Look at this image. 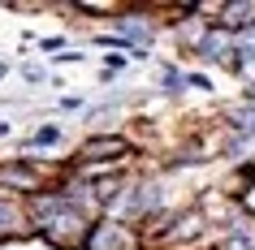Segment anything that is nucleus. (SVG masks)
<instances>
[{"label":"nucleus","mask_w":255,"mask_h":250,"mask_svg":"<svg viewBox=\"0 0 255 250\" xmlns=\"http://www.w3.org/2000/svg\"><path fill=\"white\" fill-rule=\"evenodd\" d=\"M30 207L39 216V233L48 237L52 246H61V250L87 246V237H91L95 224H87V216L69 203V194H35Z\"/></svg>","instance_id":"nucleus-1"},{"label":"nucleus","mask_w":255,"mask_h":250,"mask_svg":"<svg viewBox=\"0 0 255 250\" xmlns=\"http://www.w3.org/2000/svg\"><path fill=\"white\" fill-rule=\"evenodd\" d=\"M134 246H138V237L121 220H100L87 237V250H134Z\"/></svg>","instance_id":"nucleus-2"},{"label":"nucleus","mask_w":255,"mask_h":250,"mask_svg":"<svg viewBox=\"0 0 255 250\" xmlns=\"http://www.w3.org/2000/svg\"><path fill=\"white\" fill-rule=\"evenodd\" d=\"M117 156H130V143L126 138L100 134V138H87L82 143V160H117Z\"/></svg>","instance_id":"nucleus-3"},{"label":"nucleus","mask_w":255,"mask_h":250,"mask_svg":"<svg viewBox=\"0 0 255 250\" xmlns=\"http://www.w3.org/2000/svg\"><path fill=\"white\" fill-rule=\"evenodd\" d=\"M164 203V190L156 181H147V185H134V194L126 198V211L130 216H147V211H156Z\"/></svg>","instance_id":"nucleus-4"},{"label":"nucleus","mask_w":255,"mask_h":250,"mask_svg":"<svg viewBox=\"0 0 255 250\" xmlns=\"http://www.w3.org/2000/svg\"><path fill=\"white\" fill-rule=\"evenodd\" d=\"M0 181L4 185H22V190H35L39 185V172L30 164H0Z\"/></svg>","instance_id":"nucleus-5"},{"label":"nucleus","mask_w":255,"mask_h":250,"mask_svg":"<svg viewBox=\"0 0 255 250\" xmlns=\"http://www.w3.org/2000/svg\"><path fill=\"white\" fill-rule=\"evenodd\" d=\"M221 13H225L229 26H247V30H255V4H247V0H234V4H225Z\"/></svg>","instance_id":"nucleus-6"},{"label":"nucleus","mask_w":255,"mask_h":250,"mask_svg":"<svg viewBox=\"0 0 255 250\" xmlns=\"http://www.w3.org/2000/svg\"><path fill=\"white\" fill-rule=\"evenodd\" d=\"M195 52H199V61H221L225 56V35H203Z\"/></svg>","instance_id":"nucleus-7"},{"label":"nucleus","mask_w":255,"mask_h":250,"mask_svg":"<svg viewBox=\"0 0 255 250\" xmlns=\"http://www.w3.org/2000/svg\"><path fill=\"white\" fill-rule=\"evenodd\" d=\"M234 52H238L234 61H229L234 69H247V65H255V30H247V39H242L238 48H234Z\"/></svg>","instance_id":"nucleus-8"},{"label":"nucleus","mask_w":255,"mask_h":250,"mask_svg":"<svg viewBox=\"0 0 255 250\" xmlns=\"http://www.w3.org/2000/svg\"><path fill=\"white\" fill-rule=\"evenodd\" d=\"M234 125H238V130H251V134H255V104L238 108V112H234Z\"/></svg>","instance_id":"nucleus-9"},{"label":"nucleus","mask_w":255,"mask_h":250,"mask_svg":"<svg viewBox=\"0 0 255 250\" xmlns=\"http://www.w3.org/2000/svg\"><path fill=\"white\" fill-rule=\"evenodd\" d=\"M56 138H61V130H56V125H43V130L35 134V147H52Z\"/></svg>","instance_id":"nucleus-10"},{"label":"nucleus","mask_w":255,"mask_h":250,"mask_svg":"<svg viewBox=\"0 0 255 250\" xmlns=\"http://www.w3.org/2000/svg\"><path fill=\"white\" fill-rule=\"evenodd\" d=\"M221 250H255V242L251 237H242V233H234V237H225V246Z\"/></svg>","instance_id":"nucleus-11"},{"label":"nucleus","mask_w":255,"mask_h":250,"mask_svg":"<svg viewBox=\"0 0 255 250\" xmlns=\"http://www.w3.org/2000/svg\"><path fill=\"white\" fill-rule=\"evenodd\" d=\"M17 216H13V207H9V203H4V198H0V229H9V224H13Z\"/></svg>","instance_id":"nucleus-12"}]
</instances>
